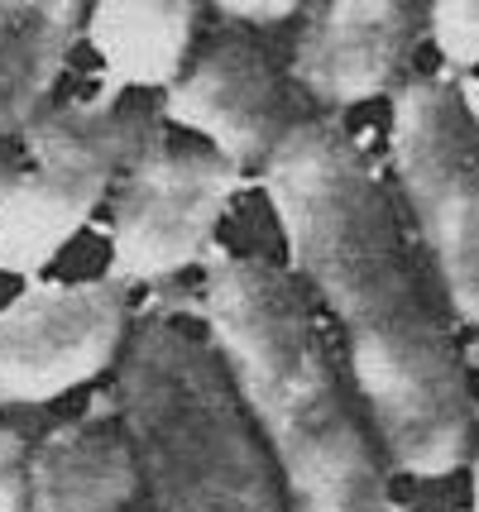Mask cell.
Here are the masks:
<instances>
[{"instance_id":"1","label":"cell","mask_w":479,"mask_h":512,"mask_svg":"<svg viewBox=\"0 0 479 512\" xmlns=\"http://www.w3.org/2000/svg\"><path fill=\"white\" fill-rule=\"evenodd\" d=\"M264 192L297 273L331 312L355 398L393 469L446 479L470 460L475 402L446 316L360 144L336 120H302L264 163Z\"/></svg>"},{"instance_id":"2","label":"cell","mask_w":479,"mask_h":512,"mask_svg":"<svg viewBox=\"0 0 479 512\" xmlns=\"http://www.w3.org/2000/svg\"><path fill=\"white\" fill-rule=\"evenodd\" d=\"M197 312L283 479L288 512H398L384 455L288 273L250 254H211Z\"/></svg>"},{"instance_id":"3","label":"cell","mask_w":479,"mask_h":512,"mask_svg":"<svg viewBox=\"0 0 479 512\" xmlns=\"http://www.w3.org/2000/svg\"><path fill=\"white\" fill-rule=\"evenodd\" d=\"M115 412L159 512H288L221 359L163 316H139L120 350Z\"/></svg>"},{"instance_id":"4","label":"cell","mask_w":479,"mask_h":512,"mask_svg":"<svg viewBox=\"0 0 479 512\" xmlns=\"http://www.w3.org/2000/svg\"><path fill=\"white\" fill-rule=\"evenodd\" d=\"M159 144H168L159 111L125 101V91L101 87L48 111L0 173V273L39 283Z\"/></svg>"},{"instance_id":"5","label":"cell","mask_w":479,"mask_h":512,"mask_svg":"<svg viewBox=\"0 0 479 512\" xmlns=\"http://www.w3.org/2000/svg\"><path fill=\"white\" fill-rule=\"evenodd\" d=\"M393 173L446 307L479 331V115L446 72L393 91Z\"/></svg>"},{"instance_id":"6","label":"cell","mask_w":479,"mask_h":512,"mask_svg":"<svg viewBox=\"0 0 479 512\" xmlns=\"http://www.w3.org/2000/svg\"><path fill=\"white\" fill-rule=\"evenodd\" d=\"M250 173L211 154L206 144H159L130 178L115 187L106 240V278L120 288L168 283L211 254L216 225L245 192Z\"/></svg>"},{"instance_id":"7","label":"cell","mask_w":479,"mask_h":512,"mask_svg":"<svg viewBox=\"0 0 479 512\" xmlns=\"http://www.w3.org/2000/svg\"><path fill=\"white\" fill-rule=\"evenodd\" d=\"M130 292L111 278L29 283L0 307V412L96 383L130 340Z\"/></svg>"},{"instance_id":"8","label":"cell","mask_w":479,"mask_h":512,"mask_svg":"<svg viewBox=\"0 0 479 512\" xmlns=\"http://www.w3.org/2000/svg\"><path fill=\"white\" fill-rule=\"evenodd\" d=\"M159 120L202 134L206 149L235 163L240 173L250 168L264 173L278 144L312 115L297 87L269 58V48L254 34L226 24L211 44L197 48L183 77L163 91Z\"/></svg>"},{"instance_id":"9","label":"cell","mask_w":479,"mask_h":512,"mask_svg":"<svg viewBox=\"0 0 479 512\" xmlns=\"http://www.w3.org/2000/svg\"><path fill=\"white\" fill-rule=\"evenodd\" d=\"M427 5L398 0H331L302 5L288 58V82L321 111H350L408 82Z\"/></svg>"},{"instance_id":"10","label":"cell","mask_w":479,"mask_h":512,"mask_svg":"<svg viewBox=\"0 0 479 512\" xmlns=\"http://www.w3.org/2000/svg\"><path fill=\"white\" fill-rule=\"evenodd\" d=\"M77 34H87V5L77 0H0V158L48 115Z\"/></svg>"},{"instance_id":"11","label":"cell","mask_w":479,"mask_h":512,"mask_svg":"<svg viewBox=\"0 0 479 512\" xmlns=\"http://www.w3.org/2000/svg\"><path fill=\"white\" fill-rule=\"evenodd\" d=\"M139 465L125 431L63 422L29 441V512H125Z\"/></svg>"},{"instance_id":"12","label":"cell","mask_w":479,"mask_h":512,"mask_svg":"<svg viewBox=\"0 0 479 512\" xmlns=\"http://www.w3.org/2000/svg\"><path fill=\"white\" fill-rule=\"evenodd\" d=\"M202 34V5L168 0V5H92L87 10V39L101 58V87H173L197 58Z\"/></svg>"},{"instance_id":"13","label":"cell","mask_w":479,"mask_h":512,"mask_svg":"<svg viewBox=\"0 0 479 512\" xmlns=\"http://www.w3.org/2000/svg\"><path fill=\"white\" fill-rule=\"evenodd\" d=\"M427 39L451 67H479V0L427 5Z\"/></svg>"},{"instance_id":"14","label":"cell","mask_w":479,"mask_h":512,"mask_svg":"<svg viewBox=\"0 0 479 512\" xmlns=\"http://www.w3.org/2000/svg\"><path fill=\"white\" fill-rule=\"evenodd\" d=\"M0 512H29V436L0 426Z\"/></svg>"},{"instance_id":"15","label":"cell","mask_w":479,"mask_h":512,"mask_svg":"<svg viewBox=\"0 0 479 512\" xmlns=\"http://www.w3.org/2000/svg\"><path fill=\"white\" fill-rule=\"evenodd\" d=\"M302 15V5L293 0H221L216 5V20L230 24V29H274V24H288Z\"/></svg>"},{"instance_id":"16","label":"cell","mask_w":479,"mask_h":512,"mask_svg":"<svg viewBox=\"0 0 479 512\" xmlns=\"http://www.w3.org/2000/svg\"><path fill=\"white\" fill-rule=\"evenodd\" d=\"M470 512H479V441L470 446Z\"/></svg>"},{"instance_id":"17","label":"cell","mask_w":479,"mask_h":512,"mask_svg":"<svg viewBox=\"0 0 479 512\" xmlns=\"http://www.w3.org/2000/svg\"><path fill=\"white\" fill-rule=\"evenodd\" d=\"M0 173H5V158H0Z\"/></svg>"}]
</instances>
